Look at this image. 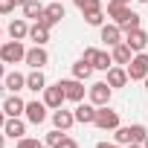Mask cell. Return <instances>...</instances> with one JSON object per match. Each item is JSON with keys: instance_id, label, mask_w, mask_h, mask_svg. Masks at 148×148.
I'll list each match as a JSON object with an SVG mask.
<instances>
[{"instance_id": "6da1fadb", "label": "cell", "mask_w": 148, "mask_h": 148, "mask_svg": "<svg viewBox=\"0 0 148 148\" xmlns=\"http://www.w3.org/2000/svg\"><path fill=\"white\" fill-rule=\"evenodd\" d=\"M108 15L113 18L116 26H122V32L139 29V15L131 12V6H119V3H110V0H108Z\"/></svg>"}, {"instance_id": "7a4b0ae2", "label": "cell", "mask_w": 148, "mask_h": 148, "mask_svg": "<svg viewBox=\"0 0 148 148\" xmlns=\"http://www.w3.org/2000/svg\"><path fill=\"white\" fill-rule=\"evenodd\" d=\"M23 58H26L23 41H3L0 44V61L3 64H21Z\"/></svg>"}, {"instance_id": "3957f363", "label": "cell", "mask_w": 148, "mask_h": 148, "mask_svg": "<svg viewBox=\"0 0 148 148\" xmlns=\"http://www.w3.org/2000/svg\"><path fill=\"white\" fill-rule=\"evenodd\" d=\"M128 76H131V82H145V76H148V52H134V58L128 64Z\"/></svg>"}, {"instance_id": "277c9868", "label": "cell", "mask_w": 148, "mask_h": 148, "mask_svg": "<svg viewBox=\"0 0 148 148\" xmlns=\"http://www.w3.org/2000/svg\"><path fill=\"white\" fill-rule=\"evenodd\" d=\"M87 93H90V102H93L96 108H105V105H110V93H113V87H110L108 82H96V84L87 87Z\"/></svg>"}, {"instance_id": "5b68a950", "label": "cell", "mask_w": 148, "mask_h": 148, "mask_svg": "<svg viewBox=\"0 0 148 148\" xmlns=\"http://www.w3.org/2000/svg\"><path fill=\"white\" fill-rule=\"evenodd\" d=\"M96 128H102V131H116L119 128V113L116 110H110L108 105L105 108H99L96 110V122H93Z\"/></svg>"}, {"instance_id": "8992f818", "label": "cell", "mask_w": 148, "mask_h": 148, "mask_svg": "<svg viewBox=\"0 0 148 148\" xmlns=\"http://www.w3.org/2000/svg\"><path fill=\"white\" fill-rule=\"evenodd\" d=\"M61 87H64V96H67V102H84V82H79V79H61Z\"/></svg>"}, {"instance_id": "52a82bcc", "label": "cell", "mask_w": 148, "mask_h": 148, "mask_svg": "<svg viewBox=\"0 0 148 148\" xmlns=\"http://www.w3.org/2000/svg\"><path fill=\"white\" fill-rule=\"evenodd\" d=\"M23 64H29L32 70H44L47 64H49V52L44 49V47H32V49H26V58H23Z\"/></svg>"}, {"instance_id": "ba28073f", "label": "cell", "mask_w": 148, "mask_h": 148, "mask_svg": "<svg viewBox=\"0 0 148 148\" xmlns=\"http://www.w3.org/2000/svg\"><path fill=\"white\" fill-rule=\"evenodd\" d=\"M67 12H64V6L61 3H49V6H44V15L38 18V23H44V26H55V23H61V18H64Z\"/></svg>"}, {"instance_id": "9c48e42d", "label": "cell", "mask_w": 148, "mask_h": 148, "mask_svg": "<svg viewBox=\"0 0 148 148\" xmlns=\"http://www.w3.org/2000/svg\"><path fill=\"white\" fill-rule=\"evenodd\" d=\"M64 102H67V96H64V87H61V82H58V84H52V87H44V105H47V108L58 110Z\"/></svg>"}, {"instance_id": "30bf717a", "label": "cell", "mask_w": 148, "mask_h": 148, "mask_svg": "<svg viewBox=\"0 0 148 148\" xmlns=\"http://www.w3.org/2000/svg\"><path fill=\"white\" fill-rule=\"evenodd\" d=\"M125 44L134 49V52H145V47H148V32L139 26V29H131V32H125Z\"/></svg>"}, {"instance_id": "8fae6325", "label": "cell", "mask_w": 148, "mask_h": 148, "mask_svg": "<svg viewBox=\"0 0 148 148\" xmlns=\"http://www.w3.org/2000/svg\"><path fill=\"white\" fill-rule=\"evenodd\" d=\"M52 125H55L58 131H70L73 125H76V113H73V110H64V108H58V110H52Z\"/></svg>"}, {"instance_id": "7c38bea8", "label": "cell", "mask_w": 148, "mask_h": 148, "mask_svg": "<svg viewBox=\"0 0 148 148\" xmlns=\"http://www.w3.org/2000/svg\"><path fill=\"white\" fill-rule=\"evenodd\" d=\"M96 110H99V108H96L93 102H90V105L79 102L73 113H76V122H82V125H93V122H96Z\"/></svg>"}, {"instance_id": "4fadbf2b", "label": "cell", "mask_w": 148, "mask_h": 148, "mask_svg": "<svg viewBox=\"0 0 148 148\" xmlns=\"http://www.w3.org/2000/svg\"><path fill=\"white\" fill-rule=\"evenodd\" d=\"M3 113H6V116H23V113H26V102H23L18 93H12V96L3 102Z\"/></svg>"}, {"instance_id": "5bb4252c", "label": "cell", "mask_w": 148, "mask_h": 148, "mask_svg": "<svg viewBox=\"0 0 148 148\" xmlns=\"http://www.w3.org/2000/svg\"><path fill=\"white\" fill-rule=\"evenodd\" d=\"M32 125H41L47 119V105L44 102H26V113H23Z\"/></svg>"}, {"instance_id": "9a60e30c", "label": "cell", "mask_w": 148, "mask_h": 148, "mask_svg": "<svg viewBox=\"0 0 148 148\" xmlns=\"http://www.w3.org/2000/svg\"><path fill=\"white\" fill-rule=\"evenodd\" d=\"M131 82V76H128V67H110L108 70V84L116 90V87H125Z\"/></svg>"}, {"instance_id": "2e32d148", "label": "cell", "mask_w": 148, "mask_h": 148, "mask_svg": "<svg viewBox=\"0 0 148 148\" xmlns=\"http://www.w3.org/2000/svg\"><path fill=\"white\" fill-rule=\"evenodd\" d=\"M99 29H102V41H105L108 47L122 44V26H116V23H105V26H99Z\"/></svg>"}, {"instance_id": "e0dca14e", "label": "cell", "mask_w": 148, "mask_h": 148, "mask_svg": "<svg viewBox=\"0 0 148 148\" xmlns=\"http://www.w3.org/2000/svg\"><path fill=\"white\" fill-rule=\"evenodd\" d=\"M110 55H113V64H122V67H128L131 64V58H134V49L122 41V44H116V47H110Z\"/></svg>"}, {"instance_id": "ac0fdd59", "label": "cell", "mask_w": 148, "mask_h": 148, "mask_svg": "<svg viewBox=\"0 0 148 148\" xmlns=\"http://www.w3.org/2000/svg\"><path fill=\"white\" fill-rule=\"evenodd\" d=\"M9 38H12V41L29 38V23H26V18H15V21L9 23Z\"/></svg>"}, {"instance_id": "d6986e66", "label": "cell", "mask_w": 148, "mask_h": 148, "mask_svg": "<svg viewBox=\"0 0 148 148\" xmlns=\"http://www.w3.org/2000/svg\"><path fill=\"white\" fill-rule=\"evenodd\" d=\"M3 134H6V136H12V139H21V136L26 134V125L21 122V116H9V119H6V125H3Z\"/></svg>"}, {"instance_id": "ffe728a7", "label": "cell", "mask_w": 148, "mask_h": 148, "mask_svg": "<svg viewBox=\"0 0 148 148\" xmlns=\"http://www.w3.org/2000/svg\"><path fill=\"white\" fill-rule=\"evenodd\" d=\"M29 41H35L38 47H44V44L49 41V26H44V23L35 21V23L29 26Z\"/></svg>"}, {"instance_id": "44dd1931", "label": "cell", "mask_w": 148, "mask_h": 148, "mask_svg": "<svg viewBox=\"0 0 148 148\" xmlns=\"http://www.w3.org/2000/svg\"><path fill=\"white\" fill-rule=\"evenodd\" d=\"M44 87H47L44 73H41V70H32L29 76H26V90H32V93H44Z\"/></svg>"}, {"instance_id": "7402d4cb", "label": "cell", "mask_w": 148, "mask_h": 148, "mask_svg": "<svg viewBox=\"0 0 148 148\" xmlns=\"http://www.w3.org/2000/svg\"><path fill=\"white\" fill-rule=\"evenodd\" d=\"M6 90L9 93H18V90H23L26 87V76H23V73H6Z\"/></svg>"}, {"instance_id": "603a6c76", "label": "cell", "mask_w": 148, "mask_h": 148, "mask_svg": "<svg viewBox=\"0 0 148 148\" xmlns=\"http://www.w3.org/2000/svg\"><path fill=\"white\" fill-rule=\"evenodd\" d=\"M21 9H23V18H29V21H38L44 15V6L38 3V0H23Z\"/></svg>"}, {"instance_id": "cb8c5ba5", "label": "cell", "mask_w": 148, "mask_h": 148, "mask_svg": "<svg viewBox=\"0 0 148 148\" xmlns=\"http://www.w3.org/2000/svg\"><path fill=\"white\" fill-rule=\"evenodd\" d=\"M93 76V67L84 61V58H79L76 64H73V79H79V82H87Z\"/></svg>"}, {"instance_id": "d4e9b609", "label": "cell", "mask_w": 148, "mask_h": 148, "mask_svg": "<svg viewBox=\"0 0 148 148\" xmlns=\"http://www.w3.org/2000/svg\"><path fill=\"white\" fill-rule=\"evenodd\" d=\"M87 26H105V9H90V12H82Z\"/></svg>"}, {"instance_id": "484cf974", "label": "cell", "mask_w": 148, "mask_h": 148, "mask_svg": "<svg viewBox=\"0 0 148 148\" xmlns=\"http://www.w3.org/2000/svg\"><path fill=\"white\" fill-rule=\"evenodd\" d=\"M110 67H113V55H108V52H102V49H99V52H96V58H93V70H105V73H108Z\"/></svg>"}, {"instance_id": "4316f807", "label": "cell", "mask_w": 148, "mask_h": 148, "mask_svg": "<svg viewBox=\"0 0 148 148\" xmlns=\"http://www.w3.org/2000/svg\"><path fill=\"white\" fill-rule=\"evenodd\" d=\"M113 139H116V145H131V125L128 128H116V134H113Z\"/></svg>"}, {"instance_id": "83f0119b", "label": "cell", "mask_w": 148, "mask_h": 148, "mask_svg": "<svg viewBox=\"0 0 148 148\" xmlns=\"http://www.w3.org/2000/svg\"><path fill=\"white\" fill-rule=\"evenodd\" d=\"M145 136H148V128L145 125H131V142H145Z\"/></svg>"}, {"instance_id": "f1b7e54d", "label": "cell", "mask_w": 148, "mask_h": 148, "mask_svg": "<svg viewBox=\"0 0 148 148\" xmlns=\"http://www.w3.org/2000/svg\"><path fill=\"white\" fill-rule=\"evenodd\" d=\"M82 12H90V9H102V0H73Z\"/></svg>"}, {"instance_id": "f546056e", "label": "cell", "mask_w": 148, "mask_h": 148, "mask_svg": "<svg viewBox=\"0 0 148 148\" xmlns=\"http://www.w3.org/2000/svg\"><path fill=\"white\" fill-rule=\"evenodd\" d=\"M64 136H67V131H58V128H55V131H49V134H47V145H52V148H55Z\"/></svg>"}, {"instance_id": "4dcf8cb0", "label": "cell", "mask_w": 148, "mask_h": 148, "mask_svg": "<svg viewBox=\"0 0 148 148\" xmlns=\"http://www.w3.org/2000/svg\"><path fill=\"white\" fill-rule=\"evenodd\" d=\"M18 6V0H0V15H12Z\"/></svg>"}, {"instance_id": "1f68e13d", "label": "cell", "mask_w": 148, "mask_h": 148, "mask_svg": "<svg viewBox=\"0 0 148 148\" xmlns=\"http://www.w3.org/2000/svg\"><path fill=\"white\" fill-rule=\"evenodd\" d=\"M18 148H41V142L32 139V136H21V139H18Z\"/></svg>"}, {"instance_id": "d6a6232c", "label": "cell", "mask_w": 148, "mask_h": 148, "mask_svg": "<svg viewBox=\"0 0 148 148\" xmlns=\"http://www.w3.org/2000/svg\"><path fill=\"white\" fill-rule=\"evenodd\" d=\"M55 148H79V142L73 139V136H64V139H61V142H58Z\"/></svg>"}, {"instance_id": "836d02e7", "label": "cell", "mask_w": 148, "mask_h": 148, "mask_svg": "<svg viewBox=\"0 0 148 148\" xmlns=\"http://www.w3.org/2000/svg\"><path fill=\"white\" fill-rule=\"evenodd\" d=\"M96 148H125V145H116V142H99Z\"/></svg>"}, {"instance_id": "e575fe53", "label": "cell", "mask_w": 148, "mask_h": 148, "mask_svg": "<svg viewBox=\"0 0 148 148\" xmlns=\"http://www.w3.org/2000/svg\"><path fill=\"white\" fill-rule=\"evenodd\" d=\"M0 79H6V64L0 61Z\"/></svg>"}, {"instance_id": "d590c367", "label": "cell", "mask_w": 148, "mask_h": 148, "mask_svg": "<svg viewBox=\"0 0 148 148\" xmlns=\"http://www.w3.org/2000/svg\"><path fill=\"white\" fill-rule=\"evenodd\" d=\"M6 119H9V116H6L3 110H0V128H3V125H6Z\"/></svg>"}, {"instance_id": "8d00e7d4", "label": "cell", "mask_w": 148, "mask_h": 148, "mask_svg": "<svg viewBox=\"0 0 148 148\" xmlns=\"http://www.w3.org/2000/svg\"><path fill=\"white\" fill-rule=\"evenodd\" d=\"M110 3H119V6H128V3H131V0H110Z\"/></svg>"}, {"instance_id": "74e56055", "label": "cell", "mask_w": 148, "mask_h": 148, "mask_svg": "<svg viewBox=\"0 0 148 148\" xmlns=\"http://www.w3.org/2000/svg\"><path fill=\"white\" fill-rule=\"evenodd\" d=\"M125 148H142V145H139V142H131V145H125Z\"/></svg>"}, {"instance_id": "f35d334b", "label": "cell", "mask_w": 148, "mask_h": 148, "mask_svg": "<svg viewBox=\"0 0 148 148\" xmlns=\"http://www.w3.org/2000/svg\"><path fill=\"white\" fill-rule=\"evenodd\" d=\"M3 142H6V134H0V148H3Z\"/></svg>"}, {"instance_id": "ab89813d", "label": "cell", "mask_w": 148, "mask_h": 148, "mask_svg": "<svg viewBox=\"0 0 148 148\" xmlns=\"http://www.w3.org/2000/svg\"><path fill=\"white\" fill-rule=\"evenodd\" d=\"M142 148H148V136H145V142H142Z\"/></svg>"}, {"instance_id": "60d3db41", "label": "cell", "mask_w": 148, "mask_h": 148, "mask_svg": "<svg viewBox=\"0 0 148 148\" xmlns=\"http://www.w3.org/2000/svg\"><path fill=\"white\" fill-rule=\"evenodd\" d=\"M145 90H148V76H145Z\"/></svg>"}, {"instance_id": "b9f144b4", "label": "cell", "mask_w": 148, "mask_h": 148, "mask_svg": "<svg viewBox=\"0 0 148 148\" xmlns=\"http://www.w3.org/2000/svg\"><path fill=\"white\" fill-rule=\"evenodd\" d=\"M0 38H3V29H0ZM0 44H3V41H0Z\"/></svg>"}, {"instance_id": "7bdbcfd3", "label": "cell", "mask_w": 148, "mask_h": 148, "mask_svg": "<svg viewBox=\"0 0 148 148\" xmlns=\"http://www.w3.org/2000/svg\"><path fill=\"white\" fill-rule=\"evenodd\" d=\"M41 148H52V145H41Z\"/></svg>"}, {"instance_id": "ee69618b", "label": "cell", "mask_w": 148, "mask_h": 148, "mask_svg": "<svg viewBox=\"0 0 148 148\" xmlns=\"http://www.w3.org/2000/svg\"><path fill=\"white\" fill-rule=\"evenodd\" d=\"M139 3H148V0H139Z\"/></svg>"}, {"instance_id": "f6af8a7d", "label": "cell", "mask_w": 148, "mask_h": 148, "mask_svg": "<svg viewBox=\"0 0 148 148\" xmlns=\"http://www.w3.org/2000/svg\"><path fill=\"white\" fill-rule=\"evenodd\" d=\"M18 3H23V0H18Z\"/></svg>"}]
</instances>
